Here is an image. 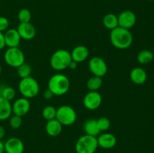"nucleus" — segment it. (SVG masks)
<instances>
[{"label":"nucleus","mask_w":154,"mask_h":153,"mask_svg":"<svg viewBox=\"0 0 154 153\" xmlns=\"http://www.w3.org/2000/svg\"><path fill=\"white\" fill-rule=\"evenodd\" d=\"M97 122L98 127L100 131H105V130H108L109 128L111 127V121L107 117H100L98 119H96Z\"/></svg>","instance_id":"obj_28"},{"label":"nucleus","mask_w":154,"mask_h":153,"mask_svg":"<svg viewBox=\"0 0 154 153\" xmlns=\"http://www.w3.org/2000/svg\"><path fill=\"white\" fill-rule=\"evenodd\" d=\"M6 64L12 68H17L25 62V55L19 47H8L4 53Z\"/></svg>","instance_id":"obj_7"},{"label":"nucleus","mask_w":154,"mask_h":153,"mask_svg":"<svg viewBox=\"0 0 154 153\" xmlns=\"http://www.w3.org/2000/svg\"><path fill=\"white\" fill-rule=\"evenodd\" d=\"M43 95H44V98H45V99H47V100L51 99L53 97H54V94H53V92L49 89V88H48V89H46L45 92H44Z\"/></svg>","instance_id":"obj_31"},{"label":"nucleus","mask_w":154,"mask_h":153,"mask_svg":"<svg viewBox=\"0 0 154 153\" xmlns=\"http://www.w3.org/2000/svg\"><path fill=\"white\" fill-rule=\"evenodd\" d=\"M2 65L0 64V75H1L2 74Z\"/></svg>","instance_id":"obj_36"},{"label":"nucleus","mask_w":154,"mask_h":153,"mask_svg":"<svg viewBox=\"0 0 154 153\" xmlns=\"http://www.w3.org/2000/svg\"><path fill=\"white\" fill-rule=\"evenodd\" d=\"M102 102V95L99 92L90 91L84 96V106L89 110H95L101 106Z\"/></svg>","instance_id":"obj_9"},{"label":"nucleus","mask_w":154,"mask_h":153,"mask_svg":"<svg viewBox=\"0 0 154 153\" xmlns=\"http://www.w3.org/2000/svg\"><path fill=\"white\" fill-rule=\"evenodd\" d=\"M70 81L67 76L63 74H56L50 78L48 88L54 95L61 96L66 94L70 88Z\"/></svg>","instance_id":"obj_2"},{"label":"nucleus","mask_w":154,"mask_h":153,"mask_svg":"<svg viewBox=\"0 0 154 153\" xmlns=\"http://www.w3.org/2000/svg\"><path fill=\"white\" fill-rule=\"evenodd\" d=\"M6 153H23L24 144L17 137H11L4 142Z\"/></svg>","instance_id":"obj_13"},{"label":"nucleus","mask_w":154,"mask_h":153,"mask_svg":"<svg viewBox=\"0 0 154 153\" xmlns=\"http://www.w3.org/2000/svg\"><path fill=\"white\" fill-rule=\"evenodd\" d=\"M110 41L115 48L126 50L130 47L133 42V36L129 29L117 26L111 30Z\"/></svg>","instance_id":"obj_1"},{"label":"nucleus","mask_w":154,"mask_h":153,"mask_svg":"<svg viewBox=\"0 0 154 153\" xmlns=\"http://www.w3.org/2000/svg\"><path fill=\"white\" fill-rule=\"evenodd\" d=\"M98 145L105 149L114 148L117 144V138L111 133H103L97 137Z\"/></svg>","instance_id":"obj_15"},{"label":"nucleus","mask_w":154,"mask_h":153,"mask_svg":"<svg viewBox=\"0 0 154 153\" xmlns=\"http://www.w3.org/2000/svg\"><path fill=\"white\" fill-rule=\"evenodd\" d=\"M18 89L23 97L29 99L38 95L40 86L38 82L34 77L29 76L20 80L18 85Z\"/></svg>","instance_id":"obj_3"},{"label":"nucleus","mask_w":154,"mask_h":153,"mask_svg":"<svg viewBox=\"0 0 154 153\" xmlns=\"http://www.w3.org/2000/svg\"><path fill=\"white\" fill-rule=\"evenodd\" d=\"M118 20V26L121 28L130 29L136 23V15L133 11L129 10H123L117 16Z\"/></svg>","instance_id":"obj_10"},{"label":"nucleus","mask_w":154,"mask_h":153,"mask_svg":"<svg viewBox=\"0 0 154 153\" xmlns=\"http://www.w3.org/2000/svg\"><path fill=\"white\" fill-rule=\"evenodd\" d=\"M78 63H77L76 62L72 60V62H71L70 64H69V68L70 69H72V70H75V69H76L77 68H78Z\"/></svg>","instance_id":"obj_33"},{"label":"nucleus","mask_w":154,"mask_h":153,"mask_svg":"<svg viewBox=\"0 0 154 153\" xmlns=\"http://www.w3.org/2000/svg\"><path fill=\"white\" fill-rule=\"evenodd\" d=\"M6 46L5 41V37H4V33L0 32V50L4 49Z\"/></svg>","instance_id":"obj_32"},{"label":"nucleus","mask_w":154,"mask_h":153,"mask_svg":"<svg viewBox=\"0 0 154 153\" xmlns=\"http://www.w3.org/2000/svg\"><path fill=\"white\" fill-rule=\"evenodd\" d=\"M137 60L141 64H149L153 60V51L149 50H142L137 55Z\"/></svg>","instance_id":"obj_21"},{"label":"nucleus","mask_w":154,"mask_h":153,"mask_svg":"<svg viewBox=\"0 0 154 153\" xmlns=\"http://www.w3.org/2000/svg\"><path fill=\"white\" fill-rule=\"evenodd\" d=\"M129 76H130V79L132 82L137 84V85L144 84L147 80V72L144 68L141 67H135L132 69Z\"/></svg>","instance_id":"obj_17"},{"label":"nucleus","mask_w":154,"mask_h":153,"mask_svg":"<svg viewBox=\"0 0 154 153\" xmlns=\"http://www.w3.org/2000/svg\"><path fill=\"white\" fill-rule=\"evenodd\" d=\"M72 60L71 52L69 51L60 49L52 54L50 59V64L54 70H63L69 68Z\"/></svg>","instance_id":"obj_4"},{"label":"nucleus","mask_w":154,"mask_h":153,"mask_svg":"<svg viewBox=\"0 0 154 153\" xmlns=\"http://www.w3.org/2000/svg\"><path fill=\"white\" fill-rule=\"evenodd\" d=\"M31 104L28 98L22 97L17 99L12 104V113L14 115L24 116L29 111Z\"/></svg>","instance_id":"obj_11"},{"label":"nucleus","mask_w":154,"mask_h":153,"mask_svg":"<svg viewBox=\"0 0 154 153\" xmlns=\"http://www.w3.org/2000/svg\"><path fill=\"white\" fill-rule=\"evenodd\" d=\"M9 20L7 17L3 16H0V32H3L8 29Z\"/></svg>","instance_id":"obj_30"},{"label":"nucleus","mask_w":154,"mask_h":153,"mask_svg":"<svg viewBox=\"0 0 154 153\" xmlns=\"http://www.w3.org/2000/svg\"><path fill=\"white\" fill-rule=\"evenodd\" d=\"M147 1H154V0H147Z\"/></svg>","instance_id":"obj_38"},{"label":"nucleus","mask_w":154,"mask_h":153,"mask_svg":"<svg viewBox=\"0 0 154 153\" xmlns=\"http://www.w3.org/2000/svg\"><path fill=\"white\" fill-rule=\"evenodd\" d=\"M23 123L22 117L19 116L14 115L9 118V124L13 129H18L21 127Z\"/></svg>","instance_id":"obj_29"},{"label":"nucleus","mask_w":154,"mask_h":153,"mask_svg":"<svg viewBox=\"0 0 154 153\" xmlns=\"http://www.w3.org/2000/svg\"><path fill=\"white\" fill-rule=\"evenodd\" d=\"M90 51L86 46L84 45H78L75 46L71 52V56L73 61L77 63H81L86 61L88 58Z\"/></svg>","instance_id":"obj_16"},{"label":"nucleus","mask_w":154,"mask_h":153,"mask_svg":"<svg viewBox=\"0 0 154 153\" xmlns=\"http://www.w3.org/2000/svg\"><path fill=\"white\" fill-rule=\"evenodd\" d=\"M153 59H154V49H153Z\"/></svg>","instance_id":"obj_37"},{"label":"nucleus","mask_w":154,"mask_h":153,"mask_svg":"<svg viewBox=\"0 0 154 153\" xmlns=\"http://www.w3.org/2000/svg\"><path fill=\"white\" fill-rule=\"evenodd\" d=\"M83 130L85 134L93 136H99L101 132L98 127L96 119H94V118L87 119L83 124Z\"/></svg>","instance_id":"obj_19"},{"label":"nucleus","mask_w":154,"mask_h":153,"mask_svg":"<svg viewBox=\"0 0 154 153\" xmlns=\"http://www.w3.org/2000/svg\"><path fill=\"white\" fill-rule=\"evenodd\" d=\"M56 115H57V109L54 106L48 105L42 110V116L47 121L56 118Z\"/></svg>","instance_id":"obj_25"},{"label":"nucleus","mask_w":154,"mask_h":153,"mask_svg":"<svg viewBox=\"0 0 154 153\" xmlns=\"http://www.w3.org/2000/svg\"><path fill=\"white\" fill-rule=\"evenodd\" d=\"M89 69L93 76L102 78L108 72V65L103 58L94 56L89 61Z\"/></svg>","instance_id":"obj_8"},{"label":"nucleus","mask_w":154,"mask_h":153,"mask_svg":"<svg viewBox=\"0 0 154 153\" xmlns=\"http://www.w3.org/2000/svg\"><path fill=\"white\" fill-rule=\"evenodd\" d=\"M32 70V69L31 65L26 62L23 63L19 67L17 68V74L18 76L20 77V79L31 76Z\"/></svg>","instance_id":"obj_24"},{"label":"nucleus","mask_w":154,"mask_h":153,"mask_svg":"<svg viewBox=\"0 0 154 153\" xmlns=\"http://www.w3.org/2000/svg\"><path fill=\"white\" fill-rule=\"evenodd\" d=\"M56 118L63 126H70L76 122L77 113L72 106L63 105L57 109Z\"/></svg>","instance_id":"obj_6"},{"label":"nucleus","mask_w":154,"mask_h":153,"mask_svg":"<svg viewBox=\"0 0 154 153\" xmlns=\"http://www.w3.org/2000/svg\"><path fill=\"white\" fill-rule=\"evenodd\" d=\"M5 136V129L3 126L0 125V140H2Z\"/></svg>","instance_id":"obj_34"},{"label":"nucleus","mask_w":154,"mask_h":153,"mask_svg":"<svg viewBox=\"0 0 154 153\" xmlns=\"http://www.w3.org/2000/svg\"><path fill=\"white\" fill-rule=\"evenodd\" d=\"M103 25L106 28L112 30L118 26L117 16L114 14H107L103 17Z\"/></svg>","instance_id":"obj_22"},{"label":"nucleus","mask_w":154,"mask_h":153,"mask_svg":"<svg viewBox=\"0 0 154 153\" xmlns=\"http://www.w3.org/2000/svg\"><path fill=\"white\" fill-rule=\"evenodd\" d=\"M16 29L17 30L21 39L24 40H31L34 38L36 34L35 28L30 22H20Z\"/></svg>","instance_id":"obj_12"},{"label":"nucleus","mask_w":154,"mask_h":153,"mask_svg":"<svg viewBox=\"0 0 154 153\" xmlns=\"http://www.w3.org/2000/svg\"><path fill=\"white\" fill-rule=\"evenodd\" d=\"M103 80L102 77L93 76H91L87 82V87L90 91H96L102 87Z\"/></svg>","instance_id":"obj_23"},{"label":"nucleus","mask_w":154,"mask_h":153,"mask_svg":"<svg viewBox=\"0 0 154 153\" xmlns=\"http://www.w3.org/2000/svg\"><path fill=\"white\" fill-rule=\"evenodd\" d=\"M5 45L8 47H18L21 38L16 28H8L4 34Z\"/></svg>","instance_id":"obj_14"},{"label":"nucleus","mask_w":154,"mask_h":153,"mask_svg":"<svg viewBox=\"0 0 154 153\" xmlns=\"http://www.w3.org/2000/svg\"><path fill=\"white\" fill-rule=\"evenodd\" d=\"M97 137L84 134L80 136L75 144V151L77 153H95L97 150Z\"/></svg>","instance_id":"obj_5"},{"label":"nucleus","mask_w":154,"mask_h":153,"mask_svg":"<svg viewBox=\"0 0 154 153\" xmlns=\"http://www.w3.org/2000/svg\"><path fill=\"white\" fill-rule=\"evenodd\" d=\"M15 96H16V91L13 87L7 86L4 87L2 92L1 94V97L11 101L14 98Z\"/></svg>","instance_id":"obj_26"},{"label":"nucleus","mask_w":154,"mask_h":153,"mask_svg":"<svg viewBox=\"0 0 154 153\" xmlns=\"http://www.w3.org/2000/svg\"><path fill=\"white\" fill-rule=\"evenodd\" d=\"M12 104L11 101L0 96V121H4L11 116Z\"/></svg>","instance_id":"obj_20"},{"label":"nucleus","mask_w":154,"mask_h":153,"mask_svg":"<svg viewBox=\"0 0 154 153\" xmlns=\"http://www.w3.org/2000/svg\"><path fill=\"white\" fill-rule=\"evenodd\" d=\"M17 18L18 20L20 21V22H30L32 18L31 12H30V10L27 8L21 9V10H20V11L18 12Z\"/></svg>","instance_id":"obj_27"},{"label":"nucleus","mask_w":154,"mask_h":153,"mask_svg":"<svg viewBox=\"0 0 154 153\" xmlns=\"http://www.w3.org/2000/svg\"><path fill=\"white\" fill-rule=\"evenodd\" d=\"M5 152V144L2 140H0V153H4Z\"/></svg>","instance_id":"obj_35"},{"label":"nucleus","mask_w":154,"mask_h":153,"mask_svg":"<svg viewBox=\"0 0 154 153\" xmlns=\"http://www.w3.org/2000/svg\"><path fill=\"white\" fill-rule=\"evenodd\" d=\"M62 130H63V125L57 118H54L47 122L45 130L49 136H57L61 134Z\"/></svg>","instance_id":"obj_18"}]
</instances>
